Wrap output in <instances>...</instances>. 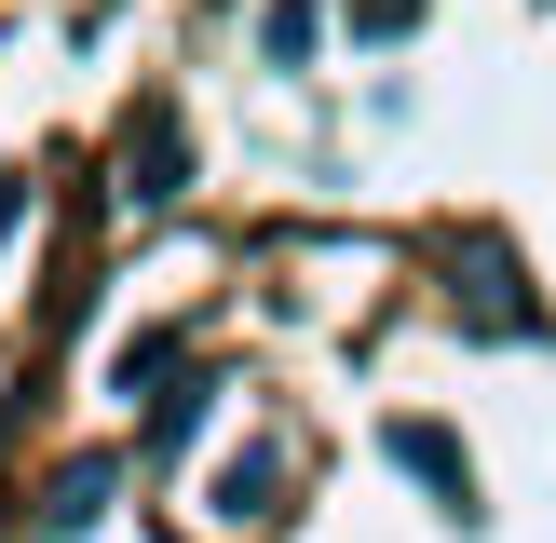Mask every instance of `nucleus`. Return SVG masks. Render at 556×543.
I'll use <instances>...</instances> for the list:
<instances>
[{"label": "nucleus", "mask_w": 556, "mask_h": 543, "mask_svg": "<svg viewBox=\"0 0 556 543\" xmlns=\"http://www.w3.org/2000/svg\"><path fill=\"white\" fill-rule=\"evenodd\" d=\"M380 462H394V476H421V503L448 516V530H489V489H476V449H462L448 421H380Z\"/></svg>", "instance_id": "f257e3e1"}, {"label": "nucleus", "mask_w": 556, "mask_h": 543, "mask_svg": "<svg viewBox=\"0 0 556 543\" xmlns=\"http://www.w3.org/2000/svg\"><path fill=\"white\" fill-rule=\"evenodd\" d=\"M448 326L462 340H556V313L530 286H516L503 258H489V244H462V286H448Z\"/></svg>", "instance_id": "f03ea898"}, {"label": "nucleus", "mask_w": 556, "mask_h": 543, "mask_svg": "<svg viewBox=\"0 0 556 543\" xmlns=\"http://www.w3.org/2000/svg\"><path fill=\"white\" fill-rule=\"evenodd\" d=\"M109 516H123V449H81V462H54V476H41L27 543H81V530H109Z\"/></svg>", "instance_id": "7ed1b4c3"}, {"label": "nucleus", "mask_w": 556, "mask_h": 543, "mask_svg": "<svg viewBox=\"0 0 556 543\" xmlns=\"http://www.w3.org/2000/svg\"><path fill=\"white\" fill-rule=\"evenodd\" d=\"M123 190H136V204H177V190H190V150H177V96H136V123H123Z\"/></svg>", "instance_id": "20e7f679"}, {"label": "nucleus", "mask_w": 556, "mask_h": 543, "mask_svg": "<svg viewBox=\"0 0 556 543\" xmlns=\"http://www.w3.org/2000/svg\"><path fill=\"white\" fill-rule=\"evenodd\" d=\"M217 516L271 530V516H286V449H244V462H231V489H217Z\"/></svg>", "instance_id": "39448f33"}, {"label": "nucleus", "mask_w": 556, "mask_h": 543, "mask_svg": "<svg viewBox=\"0 0 556 543\" xmlns=\"http://www.w3.org/2000/svg\"><path fill=\"white\" fill-rule=\"evenodd\" d=\"M258 54L271 68H313L326 54V0H258Z\"/></svg>", "instance_id": "423d86ee"}, {"label": "nucleus", "mask_w": 556, "mask_h": 543, "mask_svg": "<svg viewBox=\"0 0 556 543\" xmlns=\"http://www.w3.org/2000/svg\"><path fill=\"white\" fill-rule=\"evenodd\" d=\"M217 421V380H190V394H163V421H150V449H190V434Z\"/></svg>", "instance_id": "0eeeda50"}, {"label": "nucleus", "mask_w": 556, "mask_h": 543, "mask_svg": "<svg viewBox=\"0 0 556 543\" xmlns=\"http://www.w3.org/2000/svg\"><path fill=\"white\" fill-rule=\"evenodd\" d=\"M340 14H353V41H407V27H421L434 0H340Z\"/></svg>", "instance_id": "6e6552de"}, {"label": "nucleus", "mask_w": 556, "mask_h": 543, "mask_svg": "<svg viewBox=\"0 0 556 543\" xmlns=\"http://www.w3.org/2000/svg\"><path fill=\"white\" fill-rule=\"evenodd\" d=\"M27 204H41V190H27V163H0V244H27Z\"/></svg>", "instance_id": "1a4fd4ad"}]
</instances>
